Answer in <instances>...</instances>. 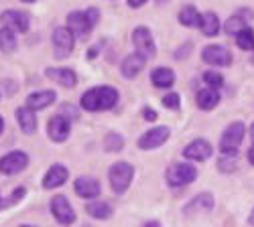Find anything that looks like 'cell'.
<instances>
[{
	"mask_svg": "<svg viewBox=\"0 0 254 227\" xmlns=\"http://www.w3.org/2000/svg\"><path fill=\"white\" fill-rule=\"evenodd\" d=\"M81 108L88 112H104V110H112L118 104V90L110 86H98L88 90L81 95Z\"/></svg>",
	"mask_w": 254,
	"mask_h": 227,
	"instance_id": "cell-1",
	"label": "cell"
},
{
	"mask_svg": "<svg viewBox=\"0 0 254 227\" xmlns=\"http://www.w3.org/2000/svg\"><path fill=\"white\" fill-rule=\"evenodd\" d=\"M108 179H110L112 191H114L116 195H122V193L128 191L130 182H132V179H134V167H132L130 162H124V160L114 162L112 167L108 169Z\"/></svg>",
	"mask_w": 254,
	"mask_h": 227,
	"instance_id": "cell-2",
	"label": "cell"
},
{
	"mask_svg": "<svg viewBox=\"0 0 254 227\" xmlns=\"http://www.w3.org/2000/svg\"><path fill=\"white\" fill-rule=\"evenodd\" d=\"M195 179H197V169L187 162H175L165 173V181L171 184V187H185V184L193 182Z\"/></svg>",
	"mask_w": 254,
	"mask_h": 227,
	"instance_id": "cell-3",
	"label": "cell"
},
{
	"mask_svg": "<svg viewBox=\"0 0 254 227\" xmlns=\"http://www.w3.org/2000/svg\"><path fill=\"white\" fill-rule=\"evenodd\" d=\"M246 136V126L242 122H232L230 126L224 130L222 138H220V152L222 154H236L238 146L242 144Z\"/></svg>",
	"mask_w": 254,
	"mask_h": 227,
	"instance_id": "cell-4",
	"label": "cell"
},
{
	"mask_svg": "<svg viewBox=\"0 0 254 227\" xmlns=\"http://www.w3.org/2000/svg\"><path fill=\"white\" fill-rule=\"evenodd\" d=\"M132 45L136 49L138 55H142L144 59H151L157 55V45L149 27H136L132 31Z\"/></svg>",
	"mask_w": 254,
	"mask_h": 227,
	"instance_id": "cell-5",
	"label": "cell"
},
{
	"mask_svg": "<svg viewBox=\"0 0 254 227\" xmlns=\"http://www.w3.org/2000/svg\"><path fill=\"white\" fill-rule=\"evenodd\" d=\"M201 59H203V63L211 65V67H230L232 65V53L222 47V45H207L203 47L201 51Z\"/></svg>",
	"mask_w": 254,
	"mask_h": 227,
	"instance_id": "cell-6",
	"label": "cell"
},
{
	"mask_svg": "<svg viewBox=\"0 0 254 227\" xmlns=\"http://www.w3.org/2000/svg\"><path fill=\"white\" fill-rule=\"evenodd\" d=\"M53 47H55V55L59 59L69 57L75 47V35L67 27H57L53 31Z\"/></svg>",
	"mask_w": 254,
	"mask_h": 227,
	"instance_id": "cell-7",
	"label": "cell"
},
{
	"mask_svg": "<svg viewBox=\"0 0 254 227\" xmlns=\"http://www.w3.org/2000/svg\"><path fill=\"white\" fill-rule=\"evenodd\" d=\"M169 136H171V130H169L167 126L151 128L138 138V148L140 150H155V148H159L161 144H165L169 140Z\"/></svg>",
	"mask_w": 254,
	"mask_h": 227,
	"instance_id": "cell-8",
	"label": "cell"
},
{
	"mask_svg": "<svg viewBox=\"0 0 254 227\" xmlns=\"http://www.w3.org/2000/svg\"><path fill=\"white\" fill-rule=\"evenodd\" d=\"M51 213H53L55 221L61 225H71L75 221V211L71 207V203L63 195H55L51 199Z\"/></svg>",
	"mask_w": 254,
	"mask_h": 227,
	"instance_id": "cell-9",
	"label": "cell"
},
{
	"mask_svg": "<svg viewBox=\"0 0 254 227\" xmlns=\"http://www.w3.org/2000/svg\"><path fill=\"white\" fill-rule=\"evenodd\" d=\"M29 164V156L23 150H12L0 158V173L2 175H18Z\"/></svg>",
	"mask_w": 254,
	"mask_h": 227,
	"instance_id": "cell-10",
	"label": "cell"
},
{
	"mask_svg": "<svg viewBox=\"0 0 254 227\" xmlns=\"http://www.w3.org/2000/svg\"><path fill=\"white\" fill-rule=\"evenodd\" d=\"M211 154H214V146H211V144L207 140H203V138H197L193 142H189L187 146L183 148V156L187 160H193V162H203Z\"/></svg>",
	"mask_w": 254,
	"mask_h": 227,
	"instance_id": "cell-11",
	"label": "cell"
},
{
	"mask_svg": "<svg viewBox=\"0 0 254 227\" xmlns=\"http://www.w3.org/2000/svg\"><path fill=\"white\" fill-rule=\"evenodd\" d=\"M69 132H71V124L61 114H55L47 124V134L53 142H65L69 138Z\"/></svg>",
	"mask_w": 254,
	"mask_h": 227,
	"instance_id": "cell-12",
	"label": "cell"
},
{
	"mask_svg": "<svg viewBox=\"0 0 254 227\" xmlns=\"http://www.w3.org/2000/svg\"><path fill=\"white\" fill-rule=\"evenodd\" d=\"M67 29H69L75 37H79V39L86 41V39L90 37V33H92V29H94V27L90 25V20H88L86 12L73 10V12H69V14H67Z\"/></svg>",
	"mask_w": 254,
	"mask_h": 227,
	"instance_id": "cell-13",
	"label": "cell"
},
{
	"mask_svg": "<svg viewBox=\"0 0 254 227\" xmlns=\"http://www.w3.org/2000/svg\"><path fill=\"white\" fill-rule=\"evenodd\" d=\"M0 20L4 23V27L12 29L14 33H27L29 23H31L29 14H25L23 10H4L2 14H0Z\"/></svg>",
	"mask_w": 254,
	"mask_h": 227,
	"instance_id": "cell-14",
	"label": "cell"
},
{
	"mask_svg": "<svg viewBox=\"0 0 254 227\" xmlns=\"http://www.w3.org/2000/svg\"><path fill=\"white\" fill-rule=\"evenodd\" d=\"M73 189H75V193H77L81 199H96V197H100V193H102L100 182H98V179H94V177H77Z\"/></svg>",
	"mask_w": 254,
	"mask_h": 227,
	"instance_id": "cell-15",
	"label": "cell"
},
{
	"mask_svg": "<svg viewBox=\"0 0 254 227\" xmlns=\"http://www.w3.org/2000/svg\"><path fill=\"white\" fill-rule=\"evenodd\" d=\"M69 179V171L67 167L63 164H53V167L45 173L43 177V189H57V187H63Z\"/></svg>",
	"mask_w": 254,
	"mask_h": 227,
	"instance_id": "cell-16",
	"label": "cell"
},
{
	"mask_svg": "<svg viewBox=\"0 0 254 227\" xmlns=\"http://www.w3.org/2000/svg\"><path fill=\"white\" fill-rule=\"evenodd\" d=\"M45 75H47L51 81H55V84L67 88V90L75 88V84H77L75 71H73V69H67V67H51V69H45Z\"/></svg>",
	"mask_w": 254,
	"mask_h": 227,
	"instance_id": "cell-17",
	"label": "cell"
},
{
	"mask_svg": "<svg viewBox=\"0 0 254 227\" xmlns=\"http://www.w3.org/2000/svg\"><path fill=\"white\" fill-rule=\"evenodd\" d=\"M214 209V195L211 193H199L197 197H193L185 205L183 213L185 215H191V213H207Z\"/></svg>",
	"mask_w": 254,
	"mask_h": 227,
	"instance_id": "cell-18",
	"label": "cell"
},
{
	"mask_svg": "<svg viewBox=\"0 0 254 227\" xmlns=\"http://www.w3.org/2000/svg\"><path fill=\"white\" fill-rule=\"evenodd\" d=\"M144 65H146V59H144L142 55H138V53H132V55H128V57L122 61L120 73H122V77H126V79H134V77L144 69Z\"/></svg>",
	"mask_w": 254,
	"mask_h": 227,
	"instance_id": "cell-19",
	"label": "cell"
},
{
	"mask_svg": "<svg viewBox=\"0 0 254 227\" xmlns=\"http://www.w3.org/2000/svg\"><path fill=\"white\" fill-rule=\"evenodd\" d=\"M57 93L53 90H43V91H35L27 97V108L33 110V112H39V110H45L47 106H51L53 101H55Z\"/></svg>",
	"mask_w": 254,
	"mask_h": 227,
	"instance_id": "cell-20",
	"label": "cell"
},
{
	"mask_svg": "<svg viewBox=\"0 0 254 227\" xmlns=\"http://www.w3.org/2000/svg\"><path fill=\"white\" fill-rule=\"evenodd\" d=\"M195 101H197V108L199 110L209 112V110H214L220 104V91L218 90H211V88H203V90L197 91Z\"/></svg>",
	"mask_w": 254,
	"mask_h": 227,
	"instance_id": "cell-21",
	"label": "cell"
},
{
	"mask_svg": "<svg viewBox=\"0 0 254 227\" xmlns=\"http://www.w3.org/2000/svg\"><path fill=\"white\" fill-rule=\"evenodd\" d=\"M16 120H18V126L25 134H33L37 130V116L33 110H29L27 106L23 108H16Z\"/></svg>",
	"mask_w": 254,
	"mask_h": 227,
	"instance_id": "cell-22",
	"label": "cell"
},
{
	"mask_svg": "<svg viewBox=\"0 0 254 227\" xmlns=\"http://www.w3.org/2000/svg\"><path fill=\"white\" fill-rule=\"evenodd\" d=\"M151 81H153L155 88L167 90V88H171V86L175 84V73L169 69V67H157V69H153V73H151Z\"/></svg>",
	"mask_w": 254,
	"mask_h": 227,
	"instance_id": "cell-23",
	"label": "cell"
},
{
	"mask_svg": "<svg viewBox=\"0 0 254 227\" xmlns=\"http://www.w3.org/2000/svg\"><path fill=\"white\" fill-rule=\"evenodd\" d=\"M199 31L205 37H216L220 33V18L216 12H203L201 14V23H199Z\"/></svg>",
	"mask_w": 254,
	"mask_h": 227,
	"instance_id": "cell-24",
	"label": "cell"
},
{
	"mask_svg": "<svg viewBox=\"0 0 254 227\" xmlns=\"http://www.w3.org/2000/svg\"><path fill=\"white\" fill-rule=\"evenodd\" d=\"M179 23H181L183 27H189V29L199 27V23H201V14L197 12L195 6L187 4V6H183V8L179 10Z\"/></svg>",
	"mask_w": 254,
	"mask_h": 227,
	"instance_id": "cell-25",
	"label": "cell"
},
{
	"mask_svg": "<svg viewBox=\"0 0 254 227\" xmlns=\"http://www.w3.org/2000/svg\"><path fill=\"white\" fill-rule=\"evenodd\" d=\"M86 213L94 219H108L112 215V209H110V205L108 203H104V201H92L86 205Z\"/></svg>",
	"mask_w": 254,
	"mask_h": 227,
	"instance_id": "cell-26",
	"label": "cell"
},
{
	"mask_svg": "<svg viewBox=\"0 0 254 227\" xmlns=\"http://www.w3.org/2000/svg\"><path fill=\"white\" fill-rule=\"evenodd\" d=\"M18 45V41H16V35L12 29L8 27H2L0 29V51L2 53H12Z\"/></svg>",
	"mask_w": 254,
	"mask_h": 227,
	"instance_id": "cell-27",
	"label": "cell"
},
{
	"mask_svg": "<svg viewBox=\"0 0 254 227\" xmlns=\"http://www.w3.org/2000/svg\"><path fill=\"white\" fill-rule=\"evenodd\" d=\"M244 29H248V18H244L242 14H234V16H230L226 20V25H224V31L228 35H238L242 33Z\"/></svg>",
	"mask_w": 254,
	"mask_h": 227,
	"instance_id": "cell-28",
	"label": "cell"
},
{
	"mask_svg": "<svg viewBox=\"0 0 254 227\" xmlns=\"http://www.w3.org/2000/svg\"><path fill=\"white\" fill-rule=\"evenodd\" d=\"M124 148V138L118 132H110L104 138V150L106 152H120Z\"/></svg>",
	"mask_w": 254,
	"mask_h": 227,
	"instance_id": "cell-29",
	"label": "cell"
},
{
	"mask_svg": "<svg viewBox=\"0 0 254 227\" xmlns=\"http://www.w3.org/2000/svg\"><path fill=\"white\" fill-rule=\"evenodd\" d=\"M236 45L242 51H254V31L250 27L236 35Z\"/></svg>",
	"mask_w": 254,
	"mask_h": 227,
	"instance_id": "cell-30",
	"label": "cell"
},
{
	"mask_svg": "<svg viewBox=\"0 0 254 227\" xmlns=\"http://www.w3.org/2000/svg\"><path fill=\"white\" fill-rule=\"evenodd\" d=\"M218 169L222 173H234L238 169V160L236 154H222V158L218 160Z\"/></svg>",
	"mask_w": 254,
	"mask_h": 227,
	"instance_id": "cell-31",
	"label": "cell"
},
{
	"mask_svg": "<svg viewBox=\"0 0 254 227\" xmlns=\"http://www.w3.org/2000/svg\"><path fill=\"white\" fill-rule=\"evenodd\" d=\"M203 81L207 84V88H211V90H220L224 86V77L218 71H205L203 73Z\"/></svg>",
	"mask_w": 254,
	"mask_h": 227,
	"instance_id": "cell-32",
	"label": "cell"
},
{
	"mask_svg": "<svg viewBox=\"0 0 254 227\" xmlns=\"http://www.w3.org/2000/svg\"><path fill=\"white\" fill-rule=\"evenodd\" d=\"M163 106L169 108V110H179V108H181V95L175 93V91L167 93V95L163 97Z\"/></svg>",
	"mask_w": 254,
	"mask_h": 227,
	"instance_id": "cell-33",
	"label": "cell"
},
{
	"mask_svg": "<svg viewBox=\"0 0 254 227\" xmlns=\"http://www.w3.org/2000/svg\"><path fill=\"white\" fill-rule=\"evenodd\" d=\"M86 16H88V20H90L92 27H96V25L100 23V10H98L96 6H90V8L86 10Z\"/></svg>",
	"mask_w": 254,
	"mask_h": 227,
	"instance_id": "cell-34",
	"label": "cell"
},
{
	"mask_svg": "<svg viewBox=\"0 0 254 227\" xmlns=\"http://www.w3.org/2000/svg\"><path fill=\"white\" fill-rule=\"evenodd\" d=\"M142 118L149 120V122H155L157 120V112L153 108H142Z\"/></svg>",
	"mask_w": 254,
	"mask_h": 227,
	"instance_id": "cell-35",
	"label": "cell"
},
{
	"mask_svg": "<svg viewBox=\"0 0 254 227\" xmlns=\"http://www.w3.org/2000/svg\"><path fill=\"white\" fill-rule=\"evenodd\" d=\"M144 2H149V0H126V4H128L130 8H140Z\"/></svg>",
	"mask_w": 254,
	"mask_h": 227,
	"instance_id": "cell-36",
	"label": "cell"
},
{
	"mask_svg": "<svg viewBox=\"0 0 254 227\" xmlns=\"http://www.w3.org/2000/svg\"><path fill=\"white\" fill-rule=\"evenodd\" d=\"M248 162H250V164H254V144H252V148L248 150Z\"/></svg>",
	"mask_w": 254,
	"mask_h": 227,
	"instance_id": "cell-37",
	"label": "cell"
},
{
	"mask_svg": "<svg viewBox=\"0 0 254 227\" xmlns=\"http://www.w3.org/2000/svg\"><path fill=\"white\" fill-rule=\"evenodd\" d=\"M142 227H161V223L159 221H146Z\"/></svg>",
	"mask_w": 254,
	"mask_h": 227,
	"instance_id": "cell-38",
	"label": "cell"
},
{
	"mask_svg": "<svg viewBox=\"0 0 254 227\" xmlns=\"http://www.w3.org/2000/svg\"><path fill=\"white\" fill-rule=\"evenodd\" d=\"M248 223H250V225H254V209H252V213L248 215Z\"/></svg>",
	"mask_w": 254,
	"mask_h": 227,
	"instance_id": "cell-39",
	"label": "cell"
},
{
	"mask_svg": "<svg viewBox=\"0 0 254 227\" xmlns=\"http://www.w3.org/2000/svg\"><path fill=\"white\" fill-rule=\"evenodd\" d=\"M2 130H4V120H2V116H0V134H2Z\"/></svg>",
	"mask_w": 254,
	"mask_h": 227,
	"instance_id": "cell-40",
	"label": "cell"
},
{
	"mask_svg": "<svg viewBox=\"0 0 254 227\" xmlns=\"http://www.w3.org/2000/svg\"><path fill=\"white\" fill-rule=\"evenodd\" d=\"M94 55H98V49H90V55H88V57H90V59H92V57H94Z\"/></svg>",
	"mask_w": 254,
	"mask_h": 227,
	"instance_id": "cell-41",
	"label": "cell"
},
{
	"mask_svg": "<svg viewBox=\"0 0 254 227\" xmlns=\"http://www.w3.org/2000/svg\"><path fill=\"white\" fill-rule=\"evenodd\" d=\"M250 136H252V142H254V124L250 126Z\"/></svg>",
	"mask_w": 254,
	"mask_h": 227,
	"instance_id": "cell-42",
	"label": "cell"
},
{
	"mask_svg": "<svg viewBox=\"0 0 254 227\" xmlns=\"http://www.w3.org/2000/svg\"><path fill=\"white\" fill-rule=\"evenodd\" d=\"M20 2H27V4H31V2H37V0H20Z\"/></svg>",
	"mask_w": 254,
	"mask_h": 227,
	"instance_id": "cell-43",
	"label": "cell"
},
{
	"mask_svg": "<svg viewBox=\"0 0 254 227\" xmlns=\"http://www.w3.org/2000/svg\"><path fill=\"white\" fill-rule=\"evenodd\" d=\"M4 207V201H2V197H0V209H2Z\"/></svg>",
	"mask_w": 254,
	"mask_h": 227,
	"instance_id": "cell-44",
	"label": "cell"
},
{
	"mask_svg": "<svg viewBox=\"0 0 254 227\" xmlns=\"http://www.w3.org/2000/svg\"><path fill=\"white\" fill-rule=\"evenodd\" d=\"M157 2H161V4H165V2H169V0H157Z\"/></svg>",
	"mask_w": 254,
	"mask_h": 227,
	"instance_id": "cell-45",
	"label": "cell"
},
{
	"mask_svg": "<svg viewBox=\"0 0 254 227\" xmlns=\"http://www.w3.org/2000/svg\"><path fill=\"white\" fill-rule=\"evenodd\" d=\"M18 227H35V225H18Z\"/></svg>",
	"mask_w": 254,
	"mask_h": 227,
	"instance_id": "cell-46",
	"label": "cell"
}]
</instances>
